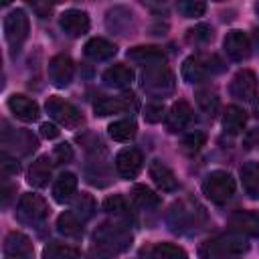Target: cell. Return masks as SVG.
Masks as SVG:
<instances>
[{
	"label": "cell",
	"mask_w": 259,
	"mask_h": 259,
	"mask_svg": "<svg viewBox=\"0 0 259 259\" xmlns=\"http://www.w3.org/2000/svg\"><path fill=\"white\" fill-rule=\"evenodd\" d=\"M176 10H178L184 18H196V16H202V14H204L206 4H204V2L186 0V2H178V4H176Z\"/></svg>",
	"instance_id": "37"
},
{
	"label": "cell",
	"mask_w": 259,
	"mask_h": 259,
	"mask_svg": "<svg viewBox=\"0 0 259 259\" xmlns=\"http://www.w3.org/2000/svg\"><path fill=\"white\" fill-rule=\"evenodd\" d=\"M2 142H4L6 148L14 144V148H16L20 154H30V152L36 150V146H38L36 138H34L30 132H26V130H14V132L4 130V138H2Z\"/></svg>",
	"instance_id": "21"
},
{
	"label": "cell",
	"mask_w": 259,
	"mask_h": 259,
	"mask_svg": "<svg viewBox=\"0 0 259 259\" xmlns=\"http://www.w3.org/2000/svg\"><path fill=\"white\" fill-rule=\"evenodd\" d=\"M59 24H61V28H63L69 36H81V34H85V32L89 30V26H91L87 12L77 10V8L65 10V12L61 14V18H59Z\"/></svg>",
	"instance_id": "13"
},
{
	"label": "cell",
	"mask_w": 259,
	"mask_h": 259,
	"mask_svg": "<svg viewBox=\"0 0 259 259\" xmlns=\"http://www.w3.org/2000/svg\"><path fill=\"white\" fill-rule=\"evenodd\" d=\"M162 113H164V105L162 103H150V105H146V121H150V123H156V121H160L162 119Z\"/></svg>",
	"instance_id": "40"
},
{
	"label": "cell",
	"mask_w": 259,
	"mask_h": 259,
	"mask_svg": "<svg viewBox=\"0 0 259 259\" xmlns=\"http://www.w3.org/2000/svg\"><path fill=\"white\" fill-rule=\"evenodd\" d=\"M79 251L65 243H49L42 251V259H77Z\"/></svg>",
	"instance_id": "31"
},
{
	"label": "cell",
	"mask_w": 259,
	"mask_h": 259,
	"mask_svg": "<svg viewBox=\"0 0 259 259\" xmlns=\"http://www.w3.org/2000/svg\"><path fill=\"white\" fill-rule=\"evenodd\" d=\"M4 253L10 259H32V243L26 235L12 231L4 239Z\"/></svg>",
	"instance_id": "17"
},
{
	"label": "cell",
	"mask_w": 259,
	"mask_h": 259,
	"mask_svg": "<svg viewBox=\"0 0 259 259\" xmlns=\"http://www.w3.org/2000/svg\"><path fill=\"white\" fill-rule=\"evenodd\" d=\"M247 249L249 243L243 239V235L229 233L214 239H206L200 245L198 255L200 259H239Z\"/></svg>",
	"instance_id": "1"
},
{
	"label": "cell",
	"mask_w": 259,
	"mask_h": 259,
	"mask_svg": "<svg viewBox=\"0 0 259 259\" xmlns=\"http://www.w3.org/2000/svg\"><path fill=\"white\" fill-rule=\"evenodd\" d=\"M40 134H42V138H47V140H55V138H59V130H57V125L55 123H42L40 125Z\"/></svg>",
	"instance_id": "43"
},
{
	"label": "cell",
	"mask_w": 259,
	"mask_h": 259,
	"mask_svg": "<svg viewBox=\"0 0 259 259\" xmlns=\"http://www.w3.org/2000/svg\"><path fill=\"white\" fill-rule=\"evenodd\" d=\"M255 10H257V14H259V2H257V4H255Z\"/></svg>",
	"instance_id": "45"
},
{
	"label": "cell",
	"mask_w": 259,
	"mask_h": 259,
	"mask_svg": "<svg viewBox=\"0 0 259 259\" xmlns=\"http://www.w3.org/2000/svg\"><path fill=\"white\" fill-rule=\"evenodd\" d=\"M53 160L55 164H65V162H71L73 160V148L69 144H59L53 152Z\"/></svg>",
	"instance_id": "39"
},
{
	"label": "cell",
	"mask_w": 259,
	"mask_h": 259,
	"mask_svg": "<svg viewBox=\"0 0 259 259\" xmlns=\"http://www.w3.org/2000/svg\"><path fill=\"white\" fill-rule=\"evenodd\" d=\"M57 229L59 233H63L65 237H79L83 233V221L73 212V210H67L59 217L57 221Z\"/></svg>",
	"instance_id": "29"
},
{
	"label": "cell",
	"mask_w": 259,
	"mask_h": 259,
	"mask_svg": "<svg viewBox=\"0 0 259 259\" xmlns=\"http://www.w3.org/2000/svg\"><path fill=\"white\" fill-rule=\"evenodd\" d=\"M49 214V206L45 202L42 196L38 194H24L20 200H18V206H16V219L22 223V225H30V227H38L40 223H45Z\"/></svg>",
	"instance_id": "3"
},
{
	"label": "cell",
	"mask_w": 259,
	"mask_h": 259,
	"mask_svg": "<svg viewBox=\"0 0 259 259\" xmlns=\"http://www.w3.org/2000/svg\"><path fill=\"white\" fill-rule=\"evenodd\" d=\"M202 192L210 202L223 204L235 194V178L225 170H214L202 180Z\"/></svg>",
	"instance_id": "2"
},
{
	"label": "cell",
	"mask_w": 259,
	"mask_h": 259,
	"mask_svg": "<svg viewBox=\"0 0 259 259\" xmlns=\"http://www.w3.org/2000/svg\"><path fill=\"white\" fill-rule=\"evenodd\" d=\"M212 38V28L208 24H196L186 30V42L190 45H206Z\"/></svg>",
	"instance_id": "35"
},
{
	"label": "cell",
	"mask_w": 259,
	"mask_h": 259,
	"mask_svg": "<svg viewBox=\"0 0 259 259\" xmlns=\"http://www.w3.org/2000/svg\"><path fill=\"white\" fill-rule=\"evenodd\" d=\"M231 95L241 101H253L257 97V77L253 71L243 69L231 81Z\"/></svg>",
	"instance_id": "9"
},
{
	"label": "cell",
	"mask_w": 259,
	"mask_h": 259,
	"mask_svg": "<svg viewBox=\"0 0 259 259\" xmlns=\"http://www.w3.org/2000/svg\"><path fill=\"white\" fill-rule=\"evenodd\" d=\"M245 123H247V115H245V111L241 107L229 105L225 109V113H223V127H225L227 134H233V136L235 134H241L243 127H245Z\"/></svg>",
	"instance_id": "27"
},
{
	"label": "cell",
	"mask_w": 259,
	"mask_h": 259,
	"mask_svg": "<svg viewBox=\"0 0 259 259\" xmlns=\"http://www.w3.org/2000/svg\"><path fill=\"white\" fill-rule=\"evenodd\" d=\"M251 40H253V45L259 49V28H253V34H251Z\"/></svg>",
	"instance_id": "44"
},
{
	"label": "cell",
	"mask_w": 259,
	"mask_h": 259,
	"mask_svg": "<svg viewBox=\"0 0 259 259\" xmlns=\"http://www.w3.org/2000/svg\"><path fill=\"white\" fill-rule=\"evenodd\" d=\"M150 176H152L154 184H156L158 188H162L164 192H172V190L178 188V178H176V174H174L164 162H160V160H152V164H150Z\"/></svg>",
	"instance_id": "18"
},
{
	"label": "cell",
	"mask_w": 259,
	"mask_h": 259,
	"mask_svg": "<svg viewBox=\"0 0 259 259\" xmlns=\"http://www.w3.org/2000/svg\"><path fill=\"white\" fill-rule=\"evenodd\" d=\"M103 210L109 212V214H127V204H125V198L121 194H113V196H107L103 200Z\"/></svg>",
	"instance_id": "38"
},
{
	"label": "cell",
	"mask_w": 259,
	"mask_h": 259,
	"mask_svg": "<svg viewBox=\"0 0 259 259\" xmlns=\"http://www.w3.org/2000/svg\"><path fill=\"white\" fill-rule=\"evenodd\" d=\"M95 243L101 249L107 247V253H119L132 243V237L127 231L115 225H101V229L95 231Z\"/></svg>",
	"instance_id": "7"
},
{
	"label": "cell",
	"mask_w": 259,
	"mask_h": 259,
	"mask_svg": "<svg viewBox=\"0 0 259 259\" xmlns=\"http://www.w3.org/2000/svg\"><path fill=\"white\" fill-rule=\"evenodd\" d=\"M45 107H47V111L51 113V117H53L57 123L65 125V127H79V125L83 123L81 111H79L73 103L65 101L63 97H57V95L49 97Z\"/></svg>",
	"instance_id": "5"
},
{
	"label": "cell",
	"mask_w": 259,
	"mask_h": 259,
	"mask_svg": "<svg viewBox=\"0 0 259 259\" xmlns=\"http://www.w3.org/2000/svg\"><path fill=\"white\" fill-rule=\"evenodd\" d=\"M229 227L237 235L257 237L259 235V212H255V210H237V212L231 214Z\"/></svg>",
	"instance_id": "14"
},
{
	"label": "cell",
	"mask_w": 259,
	"mask_h": 259,
	"mask_svg": "<svg viewBox=\"0 0 259 259\" xmlns=\"http://www.w3.org/2000/svg\"><path fill=\"white\" fill-rule=\"evenodd\" d=\"M186 251L172 243H158L152 251V259H186Z\"/></svg>",
	"instance_id": "33"
},
{
	"label": "cell",
	"mask_w": 259,
	"mask_h": 259,
	"mask_svg": "<svg viewBox=\"0 0 259 259\" xmlns=\"http://www.w3.org/2000/svg\"><path fill=\"white\" fill-rule=\"evenodd\" d=\"M241 182L249 198H259V162H247L241 168Z\"/></svg>",
	"instance_id": "26"
},
{
	"label": "cell",
	"mask_w": 259,
	"mask_h": 259,
	"mask_svg": "<svg viewBox=\"0 0 259 259\" xmlns=\"http://www.w3.org/2000/svg\"><path fill=\"white\" fill-rule=\"evenodd\" d=\"M127 59L134 61V63L146 65V69H148V67L164 65L166 55H164V51L158 49V47H134V49L127 51Z\"/></svg>",
	"instance_id": "19"
},
{
	"label": "cell",
	"mask_w": 259,
	"mask_h": 259,
	"mask_svg": "<svg viewBox=\"0 0 259 259\" xmlns=\"http://www.w3.org/2000/svg\"><path fill=\"white\" fill-rule=\"evenodd\" d=\"M107 134L115 142H130L138 134V125L134 119H117L107 127Z\"/></svg>",
	"instance_id": "28"
},
{
	"label": "cell",
	"mask_w": 259,
	"mask_h": 259,
	"mask_svg": "<svg viewBox=\"0 0 259 259\" xmlns=\"http://www.w3.org/2000/svg\"><path fill=\"white\" fill-rule=\"evenodd\" d=\"M93 109H95V115L105 117V115H111V113L138 109V99H136V95H132V93H123V95H119V97H105V95H99V97L95 99V103H93Z\"/></svg>",
	"instance_id": "8"
},
{
	"label": "cell",
	"mask_w": 259,
	"mask_h": 259,
	"mask_svg": "<svg viewBox=\"0 0 259 259\" xmlns=\"http://www.w3.org/2000/svg\"><path fill=\"white\" fill-rule=\"evenodd\" d=\"M73 212H75L81 221L91 219L93 212H95V200H93V196H91V194H85V192L79 194L77 200L73 202Z\"/></svg>",
	"instance_id": "34"
},
{
	"label": "cell",
	"mask_w": 259,
	"mask_h": 259,
	"mask_svg": "<svg viewBox=\"0 0 259 259\" xmlns=\"http://www.w3.org/2000/svg\"><path fill=\"white\" fill-rule=\"evenodd\" d=\"M51 174H53V158L40 156L32 162L28 170V184L34 188H45L51 180Z\"/></svg>",
	"instance_id": "20"
},
{
	"label": "cell",
	"mask_w": 259,
	"mask_h": 259,
	"mask_svg": "<svg viewBox=\"0 0 259 259\" xmlns=\"http://www.w3.org/2000/svg\"><path fill=\"white\" fill-rule=\"evenodd\" d=\"M194 97H196L198 107H200L206 115H210V117H212V115L219 111V97H217V93H214L212 89H208V87L198 89Z\"/></svg>",
	"instance_id": "32"
},
{
	"label": "cell",
	"mask_w": 259,
	"mask_h": 259,
	"mask_svg": "<svg viewBox=\"0 0 259 259\" xmlns=\"http://www.w3.org/2000/svg\"><path fill=\"white\" fill-rule=\"evenodd\" d=\"M8 109L22 121H36L38 115H40V109H38V103L22 93H14L8 97Z\"/></svg>",
	"instance_id": "15"
},
{
	"label": "cell",
	"mask_w": 259,
	"mask_h": 259,
	"mask_svg": "<svg viewBox=\"0 0 259 259\" xmlns=\"http://www.w3.org/2000/svg\"><path fill=\"white\" fill-rule=\"evenodd\" d=\"M223 47L231 61H245L251 55V40L243 30H231L225 36Z\"/></svg>",
	"instance_id": "12"
},
{
	"label": "cell",
	"mask_w": 259,
	"mask_h": 259,
	"mask_svg": "<svg viewBox=\"0 0 259 259\" xmlns=\"http://www.w3.org/2000/svg\"><path fill=\"white\" fill-rule=\"evenodd\" d=\"M73 75H75V65H73L71 57L57 55V57L51 59V63H49V79H51L53 85L67 87L71 83Z\"/></svg>",
	"instance_id": "11"
},
{
	"label": "cell",
	"mask_w": 259,
	"mask_h": 259,
	"mask_svg": "<svg viewBox=\"0 0 259 259\" xmlns=\"http://www.w3.org/2000/svg\"><path fill=\"white\" fill-rule=\"evenodd\" d=\"M130 196H132V200H134L138 206H142V208H152V206H158V204H160L158 194H156L152 188L144 186V184H136V186L132 188Z\"/></svg>",
	"instance_id": "30"
},
{
	"label": "cell",
	"mask_w": 259,
	"mask_h": 259,
	"mask_svg": "<svg viewBox=\"0 0 259 259\" xmlns=\"http://www.w3.org/2000/svg\"><path fill=\"white\" fill-rule=\"evenodd\" d=\"M208 75H210V71L206 69V65L200 57H188L182 65V77L188 83H202L208 79Z\"/></svg>",
	"instance_id": "24"
},
{
	"label": "cell",
	"mask_w": 259,
	"mask_h": 259,
	"mask_svg": "<svg viewBox=\"0 0 259 259\" xmlns=\"http://www.w3.org/2000/svg\"><path fill=\"white\" fill-rule=\"evenodd\" d=\"M142 87L144 91L152 95H164L174 89V73L166 65L148 67L142 75Z\"/></svg>",
	"instance_id": "4"
},
{
	"label": "cell",
	"mask_w": 259,
	"mask_h": 259,
	"mask_svg": "<svg viewBox=\"0 0 259 259\" xmlns=\"http://www.w3.org/2000/svg\"><path fill=\"white\" fill-rule=\"evenodd\" d=\"M204 142H206V136H204L202 132H190V134H186V136L182 138L180 146H182L184 152L194 154V152H198V150L204 146Z\"/></svg>",
	"instance_id": "36"
},
{
	"label": "cell",
	"mask_w": 259,
	"mask_h": 259,
	"mask_svg": "<svg viewBox=\"0 0 259 259\" xmlns=\"http://www.w3.org/2000/svg\"><path fill=\"white\" fill-rule=\"evenodd\" d=\"M142 164H144V158H142V152L136 150V148H123L117 152L115 156V168L119 172L121 178H136L142 170Z\"/></svg>",
	"instance_id": "10"
},
{
	"label": "cell",
	"mask_w": 259,
	"mask_h": 259,
	"mask_svg": "<svg viewBox=\"0 0 259 259\" xmlns=\"http://www.w3.org/2000/svg\"><path fill=\"white\" fill-rule=\"evenodd\" d=\"M243 146L245 148H255V146H259V127H253V130H249L247 134H245V138H243Z\"/></svg>",
	"instance_id": "42"
},
{
	"label": "cell",
	"mask_w": 259,
	"mask_h": 259,
	"mask_svg": "<svg viewBox=\"0 0 259 259\" xmlns=\"http://www.w3.org/2000/svg\"><path fill=\"white\" fill-rule=\"evenodd\" d=\"M75 192H77V178H75V174L63 172L57 178L55 186H53V198L57 202H69Z\"/></svg>",
	"instance_id": "23"
},
{
	"label": "cell",
	"mask_w": 259,
	"mask_h": 259,
	"mask_svg": "<svg viewBox=\"0 0 259 259\" xmlns=\"http://www.w3.org/2000/svg\"><path fill=\"white\" fill-rule=\"evenodd\" d=\"M115 53H117V47L113 42H109L107 38H101V36H95V38L87 40V45H85V55L91 61H107Z\"/></svg>",
	"instance_id": "22"
},
{
	"label": "cell",
	"mask_w": 259,
	"mask_h": 259,
	"mask_svg": "<svg viewBox=\"0 0 259 259\" xmlns=\"http://www.w3.org/2000/svg\"><path fill=\"white\" fill-rule=\"evenodd\" d=\"M192 121H194V111H192L190 103L184 101V99L176 101V103L170 107L168 115H166V125H168L170 132H182V130H186Z\"/></svg>",
	"instance_id": "16"
},
{
	"label": "cell",
	"mask_w": 259,
	"mask_h": 259,
	"mask_svg": "<svg viewBox=\"0 0 259 259\" xmlns=\"http://www.w3.org/2000/svg\"><path fill=\"white\" fill-rule=\"evenodd\" d=\"M18 170H20V166H18L16 158H10V156L4 152V154H2V172H4V176L18 174Z\"/></svg>",
	"instance_id": "41"
},
{
	"label": "cell",
	"mask_w": 259,
	"mask_h": 259,
	"mask_svg": "<svg viewBox=\"0 0 259 259\" xmlns=\"http://www.w3.org/2000/svg\"><path fill=\"white\" fill-rule=\"evenodd\" d=\"M132 79H134V71L130 69V67H125V65H113V67H109L105 73H103V81H105V85H109V87H117V89H123V87H127L130 83H132Z\"/></svg>",
	"instance_id": "25"
},
{
	"label": "cell",
	"mask_w": 259,
	"mask_h": 259,
	"mask_svg": "<svg viewBox=\"0 0 259 259\" xmlns=\"http://www.w3.org/2000/svg\"><path fill=\"white\" fill-rule=\"evenodd\" d=\"M4 36L10 47L18 49L26 38H28V16L22 8L12 10L4 18Z\"/></svg>",
	"instance_id": "6"
}]
</instances>
